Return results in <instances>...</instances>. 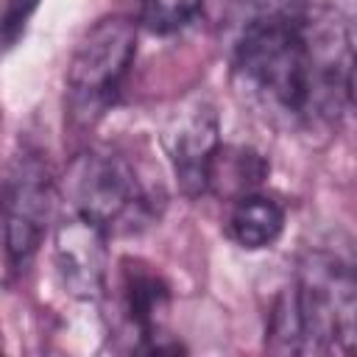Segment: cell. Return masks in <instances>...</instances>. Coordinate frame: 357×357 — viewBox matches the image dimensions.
Instances as JSON below:
<instances>
[{"mask_svg":"<svg viewBox=\"0 0 357 357\" xmlns=\"http://www.w3.org/2000/svg\"><path fill=\"white\" fill-rule=\"evenodd\" d=\"M204 8V0H142L139 22L151 33H176L187 28Z\"/></svg>","mask_w":357,"mask_h":357,"instance_id":"cell-11","label":"cell"},{"mask_svg":"<svg viewBox=\"0 0 357 357\" xmlns=\"http://www.w3.org/2000/svg\"><path fill=\"white\" fill-rule=\"evenodd\" d=\"M284 229V209L276 198L262 192H245L231 201V212L226 220V234L245 251L268 248L279 240Z\"/></svg>","mask_w":357,"mask_h":357,"instance_id":"cell-9","label":"cell"},{"mask_svg":"<svg viewBox=\"0 0 357 357\" xmlns=\"http://www.w3.org/2000/svg\"><path fill=\"white\" fill-rule=\"evenodd\" d=\"M53 198L56 190L47 162L36 151L17 153L0 184L3 245L14 271H22L39 251L53 218Z\"/></svg>","mask_w":357,"mask_h":357,"instance_id":"cell-5","label":"cell"},{"mask_svg":"<svg viewBox=\"0 0 357 357\" xmlns=\"http://www.w3.org/2000/svg\"><path fill=\"white\" fill-rule=\"evenodd\" d=\"M64 195L73 212L95 220L109 234L139 231L159 220L165 209L162 187L145 181L128 153L112 145L86 148L70 162Z\"/></svg>","mask_w":357,"mask_h":357,"instance_id":"cell-2","label":"cell"},{"mask_svg":"<svg viewBox=\"0 0 357 357\" xmlns=\"http://www.w3.org/2000/svg\"><path fill=\"white\" fill-rule=\"evenodd\" d=\"M268 176V162L262 153L245 145H223L218 148L212 167H209V190L223 198H240L245 192H254L262 178Z\"/></svg>","mask_w":357,"mask_h":357,"instance_id":"cell-10","label":"cell"},{"mask_svg":"<svg viewBox=\"0 0 357 357\" xmlns=\"http://www.w3.org/2000/svg\"><path fill=\"white\" fill-rule=\"evenodd\" d=\"M170 307L167 282L139 259H123L120 271V318L142 351H178V343H162V321Z\"/></svg>","mask_w":357,"mask_h":357,"instance_id":"cell-8","label":"cell"},{"mask_svg":"<svg viewBox=\"0 0 357 357\" xmlns=\"http://www.w3.org/2000/svg\"><path fill=\"white\" fill-rule=\"evenodd\" d=\"M290 293L301 324L304 354L351 351L357 282L349 262L321 248L301 254Z\"/></svg>","mask_w":357,"mask_h":357,"instance_id":"cell-3","label":"cell"},{"mask_svg":"<svg viewBox=\"0 0 357 357\" xmlns=\"http://www.w3.org/2000/svg\"><path fill=\"white\" fill-rule=\"evenodd\" d=\"M162 148L170 159L178 190L201 198L209 190V167L220 148V120L206 98H187L173 109L162 131Z\"/></svg>","mask_w":357,"mask_h":357,"instance_id":"cell-6","label":"cell"},{"mask_svg":"<svg viewBox=\"0 0 357 357\" xmlns=\"http://www.w3.org/2000/svg\"><path fill=\"white\" fill-rule=\"evenodd\" d=\"M137 53V25L128 17L98 20L75 45L64 86L67 112L78 128H92L117 100Z\"/></svg>","mask_w":357,"mask_h":357,"instance_id":"cell-4","label":"cell"},{"mask_svg":"<svg viewBox=\"0 0 357 357\" xmlns=\"http://www.w3.org/2000/svg\"><path fill=\"white\" fill-rule=\"evenodd\" d=\"M254 17H287L301 8V0H243Z\"/></svg>","mask_w":357,"mask_h":357,"instance_id":"cell-13","label":"cell"},{"mask_svg":"<svg viewBox=\"0 0 357 357\" xmlns=\"http://www.w3.org/2000/svg\"><path fill=\"white\" fill-rule=\"evenodd\" d=\"M36 6L39 0H0V50H8L17 45Z\"/></svg>","mask_w":357,"mask_h":357,"instance_id":"cell-12","label":"cell"},{"mask_svg":"<svg viewBox=\"0 0 357 357\" xmlns=\"http://www.w3.org/2000/svg\"><path fill=\"white\" fill-rule=\"evenodd\" d=\"M237 89L271 120L329 128L351 106L354 39L332 6L287 17H251L234 45Z\"/></svg>","mask_w":357,"mask_h":357,"instance_id":"cell-1","label":"cell"},{"mask_svg":"<svg viewBox=\"0 0 357 357\" xmlns=\"http://www.w3.org/2000/svg\"><path fill=\"white\" fill-rule=\"evenodd\" d=\"M59 284L75 301H98L109 279V231L70 209L53 231Z\"/></svg>","mask_w":357,"mask_h":357,"instance_id":"cell-7","label":"cell"}]
</instances>
